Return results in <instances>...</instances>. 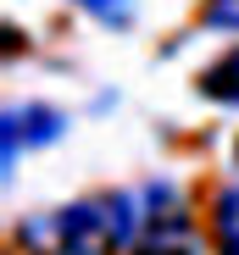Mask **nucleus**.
Wrapping results in <instances>:
<instances>
[{
    "label": "nucleus",
    "instance_id": "4",
    "mask_svg": "<svg viewBox=\"0 0 239 255\" xmlns=\"http://www.w3.org/2000/svg\"><path fill=\"white\" fill-rule=\"evenodd\" d=\"M212 244L217 255H239V183H228L212 200Z\"/></svg>",
    "mask_w": 239,
    "mask_h": 255
},
{
    "label": "nucleus",
    "instance_id": "5",
    "mask_svg": "<svg viewBox=\"0 0 239 255\" xmlns=\"http://www.w3.org/2000/svg\"><path fill=\"white\" fill-rule=\"evenodd\" d=\"M201 95L217 106H239V50H228L223 61H212L201 72Z\"/></svg>",
    "mask_w": 239,
    "mask_h": 255
},
{
    "label": "nucleus",
    "instance_id": "2",
    "mask_svg": "<svg viewBox=\"0 0 239 255\" xmlns=\"http://www.w3.org/2000/svg\"><path fill=\"white\" fill-rule=\"evenodd\" d=\"M128 255H201V239L189 228L184 194L173 183H150L139 194V239Z\"/></svg>",
    "mask_w": 239,
    "mask_h": 255
},
{
    "label": "nucleus",
    "instance_id": "7",
    "mask_svg": "<svg viewBox=\"0 0 239 255\" xmlns=\"http://www.w3.org/2000/svg\"><path fill=\"white\" fill-rule=\"evenodd\" d=\"M206 22L223 33H239V0H206Z\"/></svg>",
    "mask_w": 239,
    "mask_h": 255
},
{
    "label": "nucleus",
    "instance_id": "3",
    "mask_svg": "<svg viewBox=\"0 0 239 255\" xmlns=\"http://www.w3.org/2000/svg\"><path fill=\"white\" fill-rule=\"evenodd\" d=\"M61 111L56 106H11L6 111V161H17L22 150H39V144H50L61 139Z\"/></svg>",
    "mask_w": 239,
    "mask_h": 255
},
{
    "label": "nucleus",
    "instance_id": "6",
    "mask_svg": "<svg viewBox=\"0 0 239 255\" xmlns=\"http://www.w3.org/2000/svg\"><path fill=\"white\" fill-rule=\"evenodd\" d=\"M72 6H78V11H89V17L106 22V28H128L139 0H72Z\"/></svg>",
    "mask_w": 239,
    "mask_h": 255
},
{
    "label": "nucleus",
    "instance_id": "1",
    "mask_svg": "<svg viewBox=\"0 0 239 255\" xmlns=\"http://www.w3.org/2000/svg\"><path fill=\"white\" fill-rule=\"evenodd\" d=\"M33 255H128L139 239V194H89L17 228Z\"/></svg>",
    "mask_w": 239,
    "mask_h": 255
}]
</instances>
